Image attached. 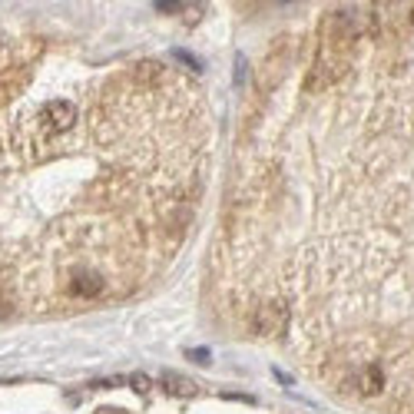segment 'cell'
Listing matches in <instances>:
<instances>
[{
    "mask_svg": "<svg viewBox=\"0 0 414 414\" xmlns=\"http://www.w3.org/2000/svg\"><path fill=\"white\" fill-rule=\"evenodd\" d=\"M159 385H163V391L169 398H196V395H199L196 381H189V378H183V375H176V371H166V375L159 378Z\"/></svg>",
    "mask_w": 414,
    "mask_h": 414,
    "instance_id": "cell-5",
    "label": "cell"
},
{
    "mask_svg": "<svg viewBox=\"0 0 414 414\" xmlns=\"http://www.w3.org/2000/svg\"><path fill=\"white\" fill-rule=\"evenodd\" d=\"M245 80H249V60L235 57V87H245Z\"/></svg>",
    "mask_w": 414,
    "mask_h": 414,
    "instance_id": "cell-8",
    "label": "cell"
},
{
    "mask_svg": "<svg viewBox=\"0 0 414 414\" xmlns=\"http://www.w3.org/2000/svg\"><path fill=\"white\" fill-rule=\"evenodd\" d=\"M186 4H179V0H156V10L159 14H179Z\"/></svg>",
    "mask_w": 414,
    "mask_h": 414,
    "instance_id": "cell-10",
    "label": "cell"
},
{
    "mask_svg": "<svg viewBox=\"0 0 414 414\" xmlns=\"http://www.w3.org/2000/svg\"><path fill=\"white\" fill-rule=\"evenodd\" d=\"M186 358H189V361H196V365H209V361H212L209 348H189V351H186Z\"/></svg>",
    "mask_w": 414,
    "mask_h": 414,
    "instance_id": "cell-9",
    "label": "cell"
},
{
    "mask_svg": "<svg viewBox=\"0 0 414 414\" xmlns=\"http://www.w3.org/2000/svg\"><path fill=\"white\" fill-rule=\"evenodd\" d=\"M381 388H385V375H381V368L371 365V368H361V375H358V391L365 398L371 395H381Z\"/></svg>",
    "mask_w": 414,
    "mask_h": 414,
    "instance_id": "cell-6",
    "label": "cell"
},
{
    "mask_svg": "<svg viewBox=\"0 0 414 414\" xmlns=\"http://www.w3.org/2000/svg\"><path fill=\"white\" fill-rule=\"evenodd\" d=\"M285 318H289V305L282 299H272L265 305H259V312L252 315V325H255L259 335H272V331H279L285 325Z\"/></svg>",
    "mask_w": 414,
    "mask_h": 414,
    "instance_id": "cell-2",
    "label": "cell"
},
{
    "mask_svg": "<svg viewBox=\"0 0 414 414\" xmlns=\"http://www.w3.org/2000/svg\"><path fill=\"white\" fill-rule=\"evenodd\" d=\"M126 385L133 388V391H139V395H146V391L153 388V381H149L146 375H129V378H126Z\"/></svg>",
    "mask_w": 414,
    "mask_h": 414,
    "instance_id": "cell-7",
    "label": "cell"
},
{
    "mask_svg": "<svg viewBox=\"0 0 414 414\" xmlns=\"http://www.w3.org/2000/svg\"><path fill=\"white\" fill-rule=\"evenodd\" d=\"M73 123H77V103H70V100H53L40 113V133L43 136H63L73 129Z\"/></svg>",
    "mask_w": 414,
    "mask_h": 414,
    "instance_id": "cell-1",
    "label": "cell"
},
{
    "mask_svg": "<svg viewBox=\"0 0 414 414\" xmlns=\"http://www.w3.org/2000/svg\"><path fill=\"white\" fill-rule=\"evenodd\" d=\"M106 289V279L100 272H73V279H70V295H77V299H100Z\"/></svg>",
    "mask_w": 414,
    "mask_h": 414,
    "instance_id": "cell-3",
    "label": "cell"
},
{
    "mask_svg": "<svg viewBox=\"0 0 414 414\" xmlns=\"http://www.w3.org/2000/svg\"><path fill=\"white\" fill-rule=\"evenodd\" d=\"M27 83V70L23 67H14V70H4L0 73V106H7L10 100L17 97L20 90Z\"/></svg>",
    "mask_w": 414,
    "mask_h": 414,
    "instance_id": "cell-4",
    "label": "cell"
},
{
    "mask_svg": "<svg viewBox=\"0 0 414 414\" xmlns=\"http://www.w3.org/2000/svg\"><path fill=\"white\" fill-rule=\"evenodd\" d=\"M173 57H176V60H183V63H189L193 70H203V63H199V60H196L193 53H186V50H173Z\"/></svg>",
    "mask_w": 414,
    "mask_h": 414,
    "instance_id": "cell-11",
    "label": "cell"
}]
</instances>
